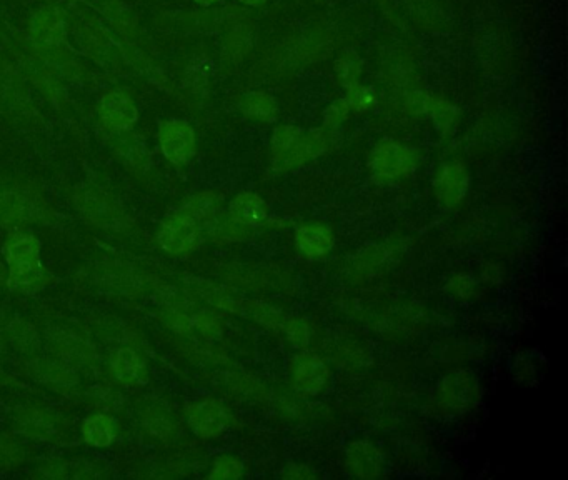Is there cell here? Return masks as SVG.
<instances>
[{
	"label": "cell",
	"mask_w": 568,
	"mask_h": 480,
	"mask_svg": "<svg viewBox=\"0 0 568 480\" xmlns=\"http://www.w3.org/2000/svg\"><path fill=\"white\" fill-rule=\"evenodd\" d=\"M5 285L20 294H30L49 282V274L42 262L40 240L30 232H14L5 240Z\"/></svg>",
	"instance_id": "obj_1"
},
{
	"label": "cell",
	"mask_w": 568,
	"mask_h": 480,
	"mask_svg": "<svg viewBox=\"0 0 568 480\" xmlns=\"http://www.w3.org/2000/svg\"><path fill=\"white\" fill-rule=\"evenodd\" d=\"M480 397L479 380L469 370H455L435 384L429 397L430 412L457 417L472 409Z\"/></svg>",
	"instance_id": "obj_2"
},
{
	"label": "cell",
	"mask_w": 568,
	"mask_h": 480,
	"mask_svg": "<svg viewBox=\"0 0 568 480\" xmlns=\"http://www.w3.org/2000/svg\"><path fill=\"white\" fill-rule=\"evenodd\" d=\"M419 154L412 145L400 140H379L367 155V167L380 182H394L414 174Z\"/></svg>",
	"instance_id": "obj_3"
},
{
	"label": "cell",
	"mask_w": 568,
	"mask_h": 480,
	"mask_svg": "<svg viewBox=\"0 0 568 480\" xmlns=\"http://www.w3.org/2000/svg\"><path fill=\"white\" fill-rule=\"evenodd\" d=\"M75 207L85 219L105 230H124L129 217L124 207L104 190L84 189L75 195Z\"/></svg>",
	"instance_id": "obj_4"
},
{
	"label": "cell",
	"mask_w": 568,
	"mask_h": 480,
	"mask_svg": "<svg viewBox=\"0 0 568 480\" xmlns=\"http://www.w3.org/2000/svg\"><path fill=\"white\" fill-rule=\"evenodd\" d=\"M202 227L184 210L177 209L160 224L157 244L165 254L185 255L202 244Z\"/></svg>",
	"instance_id": "obj_5"
},
{
	"label": "cell",
	"mask_w": 568,
	"mask_h": 480,
	"mask_svg": "<svg viewBox=\"0 0 568 480\" xmlns=\"http://www.w3.org/2000/svg\"><path fill=\"white\" fill-rule=\"evenodd\" d=\"M185 419L190 430L205 440L219 439L230 429L232 415L230 410L214 397L195 400L185 407Z\"/></svg>",
	"instance_id": "obj_6"
},
{
	"label": "cell",
	"mask_w": 568,
	"mask_h": 480,
	"mask_svg": "<svg viewBox=\"0 0 568 480\" xmlns=\"http://www.w3.org/2000/svg\"><path fill=\"white\" fill-rule=\"evenodd\" d=\"M404 105L410 114L429 117L434 122L435 127L444 135L454 134V130L459 125V107L442 95L415 90L405 97Z\"/></svg>",
	"instance_id": "obj_7"
},
{
	"label": "cell",
	"mask_w": 568,
	"mask_h": 480,
	"mask_svg": "<svg viewBox=\"0 0 568 480\" xmlns=\"http://www.w3.org/2000/svg\"><path fill=\"white\" fill-rule=\"evenodd\" d=\"M159 147L170 164H189L197 152L194 127L187 120H165L159 125Z\"/></svg>",
	"instance_id": "obj_8"
},
{
	"label": "cell",
	"mask_w": 568,
	"mask_h": 480,
	"mask_svg": "<svg viewBox=\"0 0 568 480\" xmlns=\"http://www.w3.org/2000/svg\"><path fill=\"white\" fill-rule=\"evenodd\" d=\"M330 367L320 355L314 352H302L292 364L290 384L295 392L307 397H314L324 392L330 384Z\"/></svg>",
	"instance_id": "obj_9"
},
{
	"label": "cell",
	"mask_w": 568,
	"mask_h": 480,
	"mask_svg": "<svg viewBox=\"0 0 568 480\" xmlns=\"http://www.w3.org/2000/svg\"><path fill=\"white\" fill-rule=\"evenodd\" d=\"M435 197L447 209H454L464 202L470 189V172L462 160H447L435 172Z\"/></svg>",
	"instance_id": "obj_10"
},
{
	"label": "cell",
	"mask_w": 568,
	"mask_h": 480,
	"mask_svg": "<svg viewBox=\"0 0 568 480\" xmlns=\"http://www.w3.org/2000/svg\"><path fill=\"white\" fill-rule=\"evenodd\" d=\"M99 117L105 129L125 134L137 124L139 109L125 90L112 89L100 99Z\"/></svg>",
	"instance_id": "obj_11"
},
{
	"label": "cell",
	"mask_w": 568,
	"mask_h": 480,
	"mask_svg": "<svg viewBox=\"0 0 568 480\" xmlns=\"http://www.w3.org/2000/svg\"><path fill=\"white\" fill-rule=\"evenodd\" d=\"M45 337L55 357L64 360L72 367L97 362V357H99L97 350L79 332L65 329V327H54V329L47 330Z\"/></svg>",
	"instance_id": "obj_12"
},
{
	"label": "cell",
	"mask_w": 568,
	"mask_h": 480,
	"mask_svg": "<svg viewBox=\"0 0 568 480\" xmlns=\"http://www.w3.org/2000/svg\"><path fill=\"white\" fill-rule=\"evenodd\" d=\"M329 149V135L327 129L304 130L300 139L292 145L279 159L272 160V169L277 172H289L302 165L309 164Z\"/></svg>",
	"instance_id": "obj_13"
},
{
	"label": "cell",
	"mask_w": 568,
	"mask_h": 480,
	"mask_svg": "<svg viewBox=\"0 0 568 480\" xmlns=\"http://www.w3.org/2000/svg\"><path fill=\"white\" fill-rule=\"evenodd\" d=\"M27 375L54 392H70L79 385V377L75 374L74 367L57 357L30 359L27 364Z\"/></svg>",
	"instance_id": "obj_14"
},
{
	"label": "cell",
	"mask_w": 568,
	"mask_h": 480,
	"mask_svg": "<svg viewBox=\"0 0 568 480\" xmlns=\"http://www.w3.org/2000/svg\"><path fill=\"white\" fill-rule=\"evenodd\" d=\"M344 465L354 477L377 479L384 472V454L369 440H354L345 449Z\"/></svg>",
	"instance_id": "obj_15"
},
{
	"label": "cell",
	"mask_w": 568,
	"mask_h": 480,
	"mask_svg": "<svg viewBox=\"0 0 568 480\" xmlns=\"http://www.w3.org/2000/svg\"><path fill=\"white\" fill-rule=\"evenodd\" d=\"M185 285L192 295L204 300L205 304L217 307V309L240 315L244 309L245 297L230 289L227 285L217 284L212 280L200 279V277H187Z\"/></svg>",
	"instance_id": "obj_16"
},
{
	"label": "cell",
	"mask_w": 568,
	"mask_h": 480,
	"mask_svg": "<svg viewBox=\"0 0 568 480\" xmlns=\"http://www.w3.org/2000/svg\"><path fill=\"white\" fill-rule=\"evenodd\" d=\"M294 244L305 259H324L334 249L335 235L329 225L305 222L295 229Z\"/></svg>",
	"instance_id": "obj_17"
},
{
	"label": "cell",
	"mask_w": 568,
	"mask_h": 480,
	"mask_svg": "<svg viewBox=\"0 0 568 480\" xmlns=\"http://www.w3.org/2000/svg\"><path fill=\"white\" fill-rule=\"evenodd\" d=\"M227 215L234 220L235 224L247 227V229H255L269 220L270 209L262 195L244 190L230 200Z\"/></svg>",
	"instance_id": "obj_18"
},
{
	"label": "cell",
	"mask_w": 568,
	"mask_h": 480,
	"mask_svg": "<svg viewBox=\"0 0 568 480\" xmlns=\"http://www.w3.org/2000/svg\"><path fill=\"white\" fill-rule=\"evenodd\" d=\"M110 370L122 385H137L147 377V364L139 350L119 347L110 357Z\"/></svg>",
	"instance_id": "obj_19"
},
{
	"label": "cell",
	"mask_w": 568,
	"mask_h": 480,
	"mask_svg": "<svg viewBox=\"0 0 568 480\" xmlns=\"http://www.w3.org/2000/svg\"><path fill=\"white\" fill-rule=\"evenodd\" d=\"M19 432L29 439L47 442L57 435V420L42 409H25L15 417Z\"/></svg>",
	"instance_id": "obj_20"
},
{
	"label": "cell",
	"mask_w": 568,
	"mask_h": 480,
	"mask_svg": "<svg viewBox=\"0 0 568 480\" xmlns=\"http://www.w3.org/2000/svg\"><path fill=\"white\" fill-rule=\"evenodd\" d=\"M117 437V425L112 415L105 412L90 414L82 424V439L85 444L95 449H105L114 444Z\"/></svg>",
	"instance_id": "obj_21"
},
{
	"label": "cell",
	"mask_w": 568,
	"mask_h": 480,
	"mask_svg": "<svg viewBox=\"0 0 568 480\" xmlns=\"http://www.w3.org/2000/svg\"><path fill=\"white\" fill-rule=\"evenodd\" d=\"M222 204H224V195L217 190H204L185 200L179 209L189 214L200 227H204L210 219H214L215 215L222 212Z\"/></svg>",
	"instance_id": "obj_22"
},
{
	"label": "cell",
	"mask_w": 568,
	"mask_h": 480,
	"mask_svg": "<svg viewBox=\"0 0 568 480\" xmlns=\"http://www.w3.org/2000/svg\"><path fill=\"white\" fill-rule=\"evenodd\" d=\"M240 317L252 320L260 327H265L272 332H284L285 322L289 319V315L284 310H280L275 305L267 304L264 300L245 299L244 309Z\"/></svg>",
	"instance_id": "obj_23"
},
{
	"label": "cell",
	"mask_w": 568,
	"mask_h": 480,
	"mask_svg": "<svg viewBox=\"0 0 568 480\" xmlns=\"http://www.w3.org/2000/svg\"><path fill=\"white\" fill-rule=\"evenodd\" d=\"M239 109L244 117L254 122H274L279 117V104L274 95L264 90H254L240 100Z\"/></svg>",
	"instance_id": "obj_24"
},
{
	"label": "cell",
	"mask_w": 568,
	"mask_h": 480,
	"mask_svg": "<svg viewBox=\"0 0 568 480\" xmlns=\"http://www.w3.org/2000/svg\"><path fill=\"white\" fill-rule=\"evenodd\" d=\"M32 30L42 44H59L64 35V15L55 7H45L39 14H35Z\"/></svg>",
	"instance_id": "obj_25"
},
{
	"label": "cell",
	"mask_w": 568,
	"mask_h": 480,
	"mask_svg": "<svg viewBox=\"0 0 568 480\" xmlns=\"http://www.w3.org/2000/svg\"><path fill=\"white\" fill-rule=\"evenodd\" d=\"M5 339L9 340L17 352L25 355L37 354L42 345L39 332L24 319L10 320L9 325L5 327Z\"/></svg>",
	"instance_id": "obj_26"
},
{
	"label": "cell",
	"mask_w": 568,
	"mask_h": 480,
	"mask_svg": "<svg viewBox=\"0 0 568 480\" xmlns=\"http://www.w3.org/2000/svg\"><path fill=\"white\" fill-rule=\"evenodd\" d=\"M102 282L109 289L117 290V292H122L124 295H134V292L142 290L144 279L134 270H130L129 267L117 265V267H105Z\"/></svg>",
	"instance_id": "obj_27"
},
{
	"label": "cell",
	"mask_w": 568,
	"mask_h": 480,
	"mask_svg": "<svg viewBox=\"0 0 568 480\" xmlns=\"http://www.w3.org/2000/svg\"><path fill=\"white\" fill-rule=\"evenodd\" d=\"M334 70L337 82L344 89H349L352 85L359 84L360 77H362V62H360L359 55L354 54V52L342 55L335 62Z\"/></svg>",
	"instance_id": "obj_28"
},
{
	"label": "cell",
	"mask_w": 568,
	"mask_h": 480,
	"mask_svg": "<svg viewBox=\"0 0 568 480\" xmlns=\"http://www.w3.org/2000/svg\"><path fill=\"white\" fill-rule=\"evenodd\" d=\"M245 467L237 455L222 454L210 465L209 479L237 480L244 477Z\"/></svg>",
	"instance_id": "obj_29"
},
{
	"label": "cell",
	"mask_w": 568,
	"mask_h": 480,
	"mask_svg": "<svg viewBox=\"0 0 568 480\" xmlns=\"http://www.w3.org/2000/svg\"><path fill=\"white\" fill-rule=\"evenodd\" d=\"M345 90H347V95H345L344 99L347 100L350 110L355 112V114L369 112L377 105V92L370 85H364L362 82H359V84L352 85V87Z\"/></svg>",
	"instance_id": "obj_30"
},
{
	"label": "cell",
	"mask_w": 568,
	"mask_h": 480,
	"mask_svg": "<svg viewBox=\"0 0 568 480\" xmlns=\"http://www.w3.org/2000/svg\"><path fill=\"white\" fill-rule=\"evenodd\" d=\"M120 159H124L125 164L130 169L140 170L147 169L150 164V154L144 149V145L139 144L137 139H127L119 145Z\"/></svg>",
	"instance_id": "obj_31"
},
{
	"label": "cell",
	"mask_w": 568,
	"mask_h": 480,
	"mask_svg": "<svg viewBox=\"0 0 568 480\" xmlns=\"http://www.w3.org/2000/svg\"><path fill=\"white\" fill-rule=\"evenodd\" d=\"M282 334L285 335V339L289 340L290 344H294L295 347H300V349L307 347L310 344V339H312V330H310L307 320L302 319V317H294V315H289Z\"/></svg>",
	"instance_id": "obj_32"
},
{
	"label": "cell",
	"mask_w": 568,
	"mask_h": 480,
	"mask_svg": "<svg viewBox=\"0 0 568 480\" xmlns=\"http://www.w3.org/2000/svg\"><path fill=\"white\" fill-rule=\"evenodd\" d=\"M194 330L200 335H204L205 339H219L222 335V324L214 314H210L209 310H199L194 315H190Z\"/></svg>",
	"instance_id": "obj_33"
},
{
	"label": "cell",
	"mask_w": 568,
	"mask_h": 480,
	"mask_svg": "<svg viewBox=\"0 0 568 480\" xmlns=\"http://www.w3.org/2000/svg\"><path fill=\"white\" fill-rule=\"evenodd\" d=\"M144 425L147 432L160 439H165L174 430V422L160 409L147 410L144 414Z\"/></svg>",
	"instance_id": "obj_34"
},
{
	"label": "cell",
	"mask_w": 568,
	"mask_h": 480,
	"mask_svg": "<svg viewBox=\"0 0 568 480\" xmlns=\"http://www.w3.org/2000/svg\"><path fill=\"white\" fill-rule=\"evenodd\" d=\"M447 292L459 300L474 299L477 295V282L469 274H455L447 282Z\"/></svg>",
	"instance_id": "obj_35"
},
{
	"label": "cell",
	"mask_w": 568,
	"mask_h": 480,
	"mask_svg": "<svg viewBox=\"0 0 568 480\" xmlns=\"http://www.w3.org/2000/svg\"><path fill=\"white\" fill-rule=\"evenodd\" d=\"M350 114H352V110H350L347 100H334V102L324 110V115H322L324 129H334V127H337V125L349 119Z\"/></svg>",
	"instance_id": "obj_36"
},
{
	"label": "cell",
	"mask_w": 568,
	"mask_h": 480,
	"mask_svg": "<svg viewBox=\"0 0 568 480\" xmlns=\"http://www.w3.org/2000/svg\"><path fill=\"white\" fill-rule=\"evenodd\" d=\"M282 477H285V479L295 480L314 479L315 472H312L310 467H307V465L290 464L285 467Z\"/></svg>",
	"instance_id": "obj_37"
},
{
	"label": "cell",
	"mask_w": 568,
	"mask_h": 480,
	"mask_svg": "<svg viewBox=\"0 0 568 480\" xmlns=\"http://www.w3.org/2000/svg\"><path fill=\"white\" fill-rule=\"evenodd\" d=\"M237 2L252 7V9H259V7H264L267 4V0H237Z\"/></svg>",
	"instance_id": "obj_38"
},
{
	"label": "cell",
	"mask_w": 568,
	"mask_h": 480,
	"mask_svg": "<svg viewBox=\"0 0 568 480\" xmlns=\"http://www.w3.org/2000/svg\"><path fill=\"white\" fill-rule=\"evenodd\" d=\"M194 2L202 5V7H210V5L219 4L220 0H194Z\"/></svg>",
	"instance_id": "obj_39"
},
{
	"label": "cell",
	"mask_w": 568,
	"mask_h": 480,
	"mask_svg": "<svg viewBox=\"0 0 568 480\" xmlns=\"http://www.w3.org/2000/svg\"><path fill=\"white\" fill-rule=\"evenodd\" d=\"M5 280H7V269H5L4 264L0 262V285H4Z\"/></svg>",
	"instance_id": "obj_40"
},
{
	"label": "cell",
	"mask_w": 568,
	"mask_h": 480,
	"mask_svg": "<svg viewBox=\"0 0 568 480\" xmlns=\"http://www.w3.org/2000/svg\"><path fill=\"white\" fill-rule=\"evenodd\" d=\"M5 349V334L2 325H0V352H4Z\"/></svg>",
	"instance_id": "obj_41"
}]
</instances>
